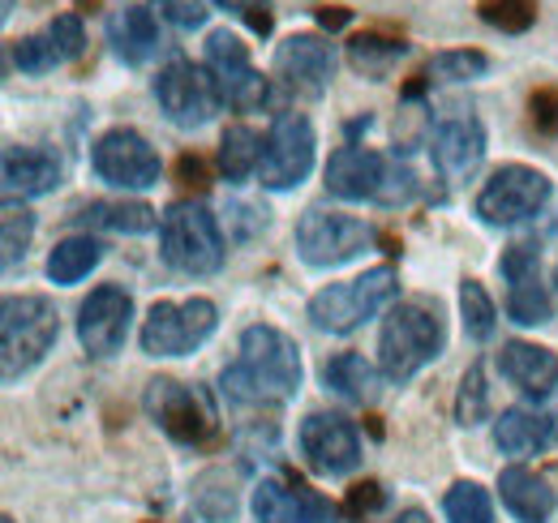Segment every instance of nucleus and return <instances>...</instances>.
<instances>
[{
  "instance_id": "1",
  "label": "nucleus",
  "mask_w": 558,
  "mask_h": 523,
  "mask_svg": "<svg viewBox=\"0 0 558 523\" xmlns=\"http://www.w3.org/2000/svg\"><path fill=\"white\" fill-rule=\"evenodd\" d=\"M305 365L296 339H288L279 327H245L241 330V352L236 361L219 374V391L228 403L241 408H263V403H288L301 391Z\"/></svg>"
},
{
  "instance_id": "2",
  "label": "nucleus",
  "mask_w": 558,
  "mask_h": 523,
  "mask_svg": "<svg viewBox=\"0 0 558 523\" xmlns=\"http://www.w3.org/2000/svg\"><path fill=\"white\" fill-rule=\"evenodd\" d=\"M442 348H447V327H442L438 305H429V301L391 305L383 335H378V374L391 387H404L425 365H434L442 356Z\"/></svg>"
},
{
  "instance_id": "3",
  "label": "nucleus",
  "mask_w": 558,
  "mask_h": 523,
  "mask_svg": "<svg viewBox=\"0 0 558 523\" xmlns=\"http://www.w3.org/2000/svg\"><path fill=\"white\" fill-rule=\"evenodd\" d=\"M57 335H61V318L48 296H35V292L4 296V305H0V378L9 387L17 378H26L57 348Z\"/></svg>"
},
{
  "instance_id": "4",
  "label": "nucleus",
  "mask_w": 558,
  "mask_h": 523,
  "mask_svg": "<svg viewBox=\"0 0 558 523\" xmlns=\"http://www.w3.org/2000/svg\"><path fill=\"white\" fill-rule=\"evenodd\" d=\"M159 254L181 275H194V279L215 275L228 254L215 210L203 202H172L159 223Z\"/></svg>"
},
{
  "instance_id": "5",
  "label": "nucleus",
  "mask_w": 558,
  "mask_h": 523,
  "mask_svg": "<svg viewBox=\"0 0 558 523\" xmlns=\"http://www.w3.org/2000/svg\"><path fill=\"white\" fill-rule=\"evenodd\" d=\"M396 296H400V275L391 266H374L349 283H331V288L314 292L310 323L327 335H349V330L365 327L369 318H378L383 309H391Z\"/></svg>"
},
{
  "instance_id": "6",
  "label": "nucleus",
  "mask_w": 558,
  "mask_h": 523,
  "mask_svg": "<svg viewBox=\"0 0 558 523\" xmlns=\"http://www.w3.org/2000/svg\"><path fill=\"white\" fill-rule=\"evenodd\" d=\"M146 412L181 447H203L219 429L215 399L203 387H190V382H177V378L146 382Z\"/></svg>"
},
{
  "instance_id": "7",
  "label": "nucleus",
  "mask_w": 558,
  "mask_h": 523,
  "mask_svg": "<svg viewBox=\"0 0 558 523\" xmlns=\"http://www.w3.org/2000/svg\"><path fill=\"white\" fill-rule=\"evenodd\" d=\"M215 327H219V309L207 296L155 301L142 323V352L146 356H190L215 335Z\"/></svg>"
},
{
  "instance_id": "8",
  "label": "nucleus",
  "mask_w": 558,
  "mask_h": 523,
  "mask_svg": "<svg viewBox=\"0 0 558 523\" xmlns=\"http://www.w3.org/2000/svg\"><path fill=\"white\" fill-rule=\"evenodd\" d=\"M550 194H555V185L546 172H537L529 163H507L482 185L473 210L489 228H515V223H529L533 215H542Z\"/></svg>"
},
{
  "instance_id": "9",
  "label": "nucleus",
  "mask_w": 558,
  "mask_h": 523,
  "mask_svg": "<svg viewBox=\"0 0 558 523\" xmlns=\"http://www.w3.org/2000/svg\"><path fill=\"white\" fill-rule=\"evenodd\" d=\"M203 69H207L215 90H219V104H228L232 112H258L271 99V82L254 69L250 48L232 31H210L207 65Z\"/></svg>"
},
{
  "instance_id": "10",
  "label": "nucleus",
  "mask_w": 558,
  "mask_h": 523,
  "mask_svg": "<svg viewBox=\"0 0 558 523\" xmlns=\"http://www.w3.org/2000/svg\"><path fill=\"white\" fill-rule=\"evenodd\" d=\"M369 241H374V232L361 219L340 215V210H323V206L305 210L296 223V254L314 270H331V266L361 258L369 250Z\"/></svg>"
},
{
  "instance_id": "11",
  "label": "nucleus",
  "mask_w": 558,
  "mask_h": 523,
  "mask_svg": "<svg viewBox=\"0 0 558 523\" xmlns=\"http://www.w3.org/2000/svg\"><path fill=\"white\" fill-rule=\"evenodd\" d=\"M90 168L104 185L112 190H125V194H142V190H155L159 177H163V163L155 155V146L142 137L138 130H108L95 150H90Z\"/></svg>"
},
{
  "instance_id": "12",
  "label": "nucleus",
  "mask_w": 558,
  "mask_h": 523,
  "mask_svg": "<svg viewBox=\"0 0 558 523\" xmlns=\"http://www.w3.org/2000/svg\"><path fill=\"white\" fill-rule=\"evenodd\" d=\"M314 146H318L314 125L301 112H279L263 142V168H258L263 190L288 194V190L305 185V177L314 172Z\"/></svg>"
},
{
  "instance_id": "13",
  "label": "nucleus",
  "mask_w": 558,
  "mask_h": 523,
  "mask_svg": "<svg viewBox=\"0 0 558 523\" xmlns=\"http://www.w3.org/2000/svg\"><path fill=\"white\" fill-rule=\"evenodd\" d=\"M159 112L177 125V130H203L210 117L219 112V90L210 82L207 69H198L194 61H168L159 69V77L150 82Z\"/></svg>"
},
{
  "instance_id": "14",
  "label": "nucleus",
  "mask_w": 558,
  "mask_h": 523,
  "mask_svg": "<svg viewBox=\"0 0 558 523\" xmlns=\"http://www.w3.org/2000/svg\"><path fill=\"white\" fill-rule=\"evenodd\" d=\"M498 275L507 279V318L515 327H546L555 318V301L542 283V250L511 245L498 258Z\"/></svg>"
},
{
  "instance_id": "15",
  "label": "nucleus",
  "mask_w": 558,
  "mask_h": 523,
  "mask_svg": "<svg viewBox=\"0 0 558 523\" xmlns=\"http://www.w3.org/2000/svg\"><path fill=\"white\" fill-rule=\"evenodd\" d=\"M130 327H134V296L117 283H104L95 288L82 309H77V339L90 356H117L130 339Z\"/></svg>"
},
{
  "instance_id": "16",
  "label": "nucleus",
  "mask_w": 558,
  "mask_h": 523,
  "mask_svg": "<svg viewBox=\"0 0 558 523\" xmlns=\"http://www.w3.org/2000/svg\"><path fill=\"white\" fill-rule=\"evenodd\" d=\"M296 447L305 463L323 476H349L361 463V434L349 416H336V412H310L296 429Z\"/></svg>"
},
{
  "instance_id": "17",
  "label": "nucleus",
  "mask_w": 558,
  "mask_h": 523,
  "mask_svg": "<svg viewBox=\"0 0 558 523\" xmlns=\"http://www.w3.org/2000/svg\"><path fill=\"white\" fill-rule=\"evenodd\" d=\"M276 77L301 99H323L331 77H336V48L314 35V31H301V35H288L276 48Z\"/></svg>"
},
{
  "instance_id": "18",
  "label": "nucleus",
  "mask_w": 558,
  "mask_h": 523,
  "mask_svg": "<svg viewBox=\"0 0 558 523\" xmlns=\"http://www.w3.org/2000/svg\"><path fill=\"white\" fill-rule=\"evenodd\" d=\"M391 177V159H383L369 146H340L327 159V194L344 202H378Z\"/></svg>"
},
{
  "instance_id": "19",
  "label": "nucleus",
  "mask_w": 558,
  "mask_h": 523,
  "mask_svg": "<svg viewBox=\"0 0 558 523\" xmlns=\"http://www.w3.org/2000/svg\"><path fill=\"white\" fill-rule=\"evenodd\" d=\"M429 159L447 181H464L486 159V130L477 117H451L429 137Z\"/></svg>"
},
{
  "instance_id": "20",
  "label": "nucleus",
  "mask_w": 558,
  "mask_h": 523,
  "mask_svg": "<svg viewBox=\"0 0 558 523\" xmlns=\"http://www.w3.org/2000/svg\"><path fill=\"white\" fill-rule=\"evenodd\" d=\"M336 515L331 502L305 485L267 476L254 485V520L258 523H327Z\"/></svg>"
},
{
  "instance_id": "21",
  "label": "nucleus",
  "mask_w": 558,
  "mask_h": 523,
  "mask_svg": "<svg viewBox=\"0 0 558 523\" xmlns=\"http://www.w3.org/2000/svg\"><path fill=\"white\" fill-rule=\"evenodd\" d=\"M0 177H4V202L17 206V197H44L52 194L65 177L57 150L48 146H4V163H0Z\"/></svg>"
},
{
  "instance_id": "22",
  "label": "nucleus",
  "mask_w": 558,
  "mask_h": 523,
  "mask_svg": "<svg viewBox=\"0 0 558 523\" xmlns=\"http://www.w3.org/2000/svg\"><path fill=\"white\" fill-rule=\"evenodd\" d=\"M498 374L529 399H546L558 387V356L542 343H524V339H511L502 343L498 352Z\"/></svg>"
},
{
  "instance_id": "23",
  "label": "nucleus",
  "mask_w": 558,
  "mask_h": 523,
  "mask_svg": "<svg viewBox=\"0 0 558 523\" xmlns=\"http://www.w3.org/2000/svg\"><path fill=\"white\" fill-rule=\"evenodd\" d=\"M550 438H555V416H546L537 408H507L494 421V447L502 455H537L550 447Z\"/></svg>"
},
{
  "instance_id": "24",
  "label": "nucleus",
  "mask_w": 558,
  "mask_h": 523,
  "mask_svg": "<svg viewBox=\"0 0 558 523\" xmlns=\"http://www.w3.org/2000/svg\"><path fill=\"white\" fill-rule=\"evenodd\" d=\"M108 44L125 65H146L159 52V26H155V9L125 4L108 17Z\"/></svg>"
},
{
  "instance_id": "25",
  "label": "nucleus",
  "mask_w": 558,
  "mask_h": 523,
  "mask_svg": "<svg viewBox=\"0 0 558 523\" xmlns=\"http://www.w3.org/2000/svg\"><path fill=\"white\" fill-rule=\"evenodd\" d=\"M498 494H502V507L520 523H546L555 511V489L529 467H502Z\"/></svg>"
},
{
  "instance_id": "26",
  "label": "nucleus",
  "mask_w": 558,
  "mask_h": 523,
  "mask_svg": "<svg viewBox=\"0 0 558 523\" xmlns=\"http://www.w3.org/2000/svg\"><path fill=\"white\" fill-rule=\"evenodd\" d=\"M86 228H99V232H125V236H146L163 223V215L146 202H90L82 215H77Z\"/></svg>"
},
{
  "instance_id": "27",
  "label": "nucleus",
  "mask_w": 558,
  "mask_h": 523,
  "mask_svg": "<svg viewBox=\"0 0 558 523\" xmlns=\"http://www.w3.org/2000/svg\"><path fill=\"white\" fill-rule=\"evenodd\" d=\"M409 57V44L404 39H387L378 31H365V35H352L349 39V65L369 77V82H383L391 77V69Z\"/></svg>"
},
{
  "instance_id": "28",
  "label": "nucleus",
  "mask_w": 558,
  "mask_h": 523,
  "mask_svg": "<svg viewBox=\"0 0 558 523\" xmlns=\"http://www.w3.org/2000/svg\"><path fill=\"white\" fill-rule=\"evenodd\" d=\"M263 168V137L250 125H228L219 137V172L228 185H241L250 177H258Z\"/></svg>"
},
{
  "instance_id": "29",
  "label": "nucleus",
  "mask_w": 558,
  "mask_h": 523,
  "mask_svg": "<svg viewBox=\"0 0 558 523\" xmlns=\"http://www.w3.org/2000/svg\"><path fill=\"white\" fill-rule=\"evenodd\" d=\"M323 382H327V391L340 394V399H349V403H369L374 391H378V374H374V365H369L365 356H356V352L331 356V361L323 365Z\"/></svg>"
},
{
  "instance_id": "30",
  "label": "nucleus",
  "mask_w": 558,
  "mask_h": 523,
  "mask_svg": "<svg viewBox=\"0 0 558 523\" xmlns=\"http://www.w3.org/2000/svg\"><path fill=\"white\" fill-rule=\"evenodd\" d=\"M104 258V245L95 236H65L52 254H48V279L70 288V283H82L95 266Z\"/></svg>"
},
{
  "instance_id": "31",
  "label": "nucleus",
  "mask_w": 558,
  "mask_h": 523,
  "mask_svg": "<svg viewBox=\"0 0 558 523\" xmlns=\"http://www.w3.org/2000/svg\"><path fill=\"white\" fill-rule=\"evenodd\" d=\"M236 481L223 467H210L194 481V511L203 523H232L236 520Z\"/></svg>"
},
{
  "instance_id": "32",
  "label": "nucleus",
  "mask_w": 558,
  "mask_h": 523,
  "mask_svg": "<svg viewBox=\"0 0 558 523\" xmlns=\"http://www.w3.org/2000/svg\"><path fill=\"white\" fill-rule=\"evenodd\" d=\"M489 73V57L486 52H477V48H456V52H438L429 69H425V82H447V86H456V82H477V77H486Z\"/></svg>"
},
{
  "instance_id": "33",
  "label": "nucleus",
  "mask_w": 558,
  "mask_h": 523,
  "mask_svg": "<svg viewBox=\"0 0 558 523\" xmlns=\"http://www.w3.org/2000/svg\"><path fill=\"white\" fill-rule=\"evenodd\" d=\"M442 515H447V523H494V502L477 481H460L447 489Z\"/></svg>"
},
{
  "instance_id": "34",
  "label": "nucleus",
  "mask_w": 558,
  "mask_h": 523,
  "mask_svg": "<svg viewBox=\"0 0 558 523\" xmlns=\"http://www.w3.org/2000/svg\"><path fill=\"white\" fill-rule=\"evenodd\" d=\"M460 314H464V335L477 339V343H486L489 335H494V327H498V309H494L489 292L477 279H464L460 283Z\"/></svg>"
},
{
  "instance_id": "35",
  "label": "nucleus",
  "mask_w": 558,
  "mask_h": 523,
  "mask_svg": "<svg viewBox=\"0 0 558 523\" xmlns=\"http://www.w3.org/2000/svg\"><path fill=\"white\" fill-rule=\"evenodd\" d=\"M35 236V215L26 206H13L4 202V215H0V245H4V270H13L17 258H26V245Z\"/></svg>"
},
{
  "instance_id": "36",
  "label": "nucleus",
  "mask_w": 558,
  "mask_h": 523,
  "mask_svg": "<svg viewBox=\"0 0 558 523\" xmlns=\"http://www.w3.org/2000/svg\"><path fill=\"white\" fill-rule=\"evenodd\" d=\"M482 22L502 35H524L537 22V0H482Z\"/></svg>"
},
{
  "instance_id": "37",
  "label": "nucleus",
  "mask_w": 558,
  "mask_h": 523,
  "mask_svg": "<svg viewBox=\"0 0 558 523\" xmlns=\"http://www.w3.org/2000/svg\"><path fill=\"white\" fill-rule=\"evenodd\" d=\"M489 416V387H486V369L482 361L469 365L464 382H460V394H456V421L460 425H482Z\"/></svg>"
},
{
  "instance_id": "38",
  "label": "nucleus",
  "mask_w": 558,
  "mask_h": 523,
  "mask_svg": "<svg viewBox=\"0 0 558 523\" xmlns=\"http://www.w3.org/2000/svg\"><path fill=\"white\" fill-rule=\"evenodd\" d=\"M13 65L22 69V73H31V77H39V73L61 65V57H57L48 35H26V39L13 44Z\"/></svg>"
},
{
  "instance_id": "39",
  "label": "nucleus",
  "mask_w": 558,
  "mask_h": 523,
  "mask_svg": "<svg viewBox=\"0 0 558 523\" xmlns=\"http://www.w3.org/2000/svg\"><path fill=\"white\" fill-rule=\"evenodd\" d=\"M150 9L177 31H198L210 17V0H150Z\"/></svg>"
},
{
  "instance_id": "40",
  "label": "nucleus",
  "mask_w": 558,
  "mask_h": 523,
  "mask_svg": "<svg viewBox=\"0 0 558 523\" xmlns=\"http://www.w3.org/2000/svg\"><path fill=\"white\" fill-rule=\"evenodd\" d=\"M44 35L52 39V48H57L61 65H65V61H77V57H82V48H86V31H82V17H77V13H61Z\"/></svg>"
},
{
  "instance_id": "41",
  "label": "nucleus",
  "mask_w": 558,
  "mask_h": 523,
  "mask_svg": "<svg viewBox=\"0 0 558 523\" xmlns=\"http://www.w3.org/2000/svg\"><path fill=\"white\" fill-rule=\"evenodd\" d=\"M223 13H232L236 22H245L254 35H271L276 26V13H271V0H215Z\"/></svg>"
},
{
  "instance_id": "42",
  "label": "nucleus",
  "mask_w": 558,
  "mask_h": 523,
  "mask_svg": "<svg viewBox=\"0 0 558 523\" xmlns=\"http://www.w3.org/2000/svg\"><path fill=\"white\" fill-rule=\"evenodd\" d=\"M529 112H533V125H537L542 133H558V90H555V86L533 90Z\"/></svg>"
},
{
  "instance_id": "43",
  "label": "nucleus",
  "mask_w": 558,
  "mask_h": 523,
  "mask_svg": "<svg viewBox=\"0 0 558 523\" xmlns=\"http://www.w3.org/2000/svg\"><path fill=\"white\" fill-rule=\"evenodd\" d=\"M177 177H181V185H190V190H207L210 181H207V159L203 155H181L177 159Z\"/></svg>"
},
{
  "instance_id": "44",
  "label": "nucleus",
  "mask_w": 558,
  "mask_h": 523,
  "mask_svg": "<svg viewBox=\"0 0 558 523\" xmlns=\"http://www.w3.org/2000/svg\"><path fill=\"white\" fill-rule=\"evenodd\" d=\"M383 502H387L383 485H356L349 498V511H374V507H383Z\"/></svg>"
},
{
  "instance_id": "45",
  "label": "nucleus",
  "mask_w": 558,
  "mask_h": 523,
  "mask_svg": "<svg viewBox=\"0 0 558 523\" xmlns=\"http://www.w3.org/2000/svg\"><path fill=\"white\" fill-rule=\"evenodd\" d=\"M318 26H327V31L349 26V9H318Z\"/></svg>"
},
{
  "instance_id": "46",
  "label": "nucleus",
  "mask_w": 558,
  "mask_h": 523,
  "mask_svg": "<svg viewBox=\"0 0 558 523\" xmlns=\"http://www.w3.org/2000/svg\"><path fill=\"white\" fill-rule=\"evenodd\" d=\"M396 523H429V520H425V511H404Z\"/></svg>"
},
{
  "instance_id": "47",
  "label": "nucleus",
  "mask_w": 558,
  "mask_h": 523,
  "mask_svg": "<svg viewBox=\"0 0 558 523\" xmlns=\"http://www.w3.org/2000/svg\"><path fill=\"white\" fill-rule=\"evenodd\" d=\"M13 9H17V0H4V9H0V17L9 22V17H13Z\"/></svg>"
},
{
  "instance_id": "48",
  "label": "nucleus",
  "mask_w": 558,
  "mask_h": 523,
  "mask_svg": "<svg viewBox=\"0 0 558 523\" xmlns=\"http://www.w3.org/2000/svg\"><path fill=\"white\" fill-rule=\"evenodd\" d=\"M555 305H558V266H555Z\"/></svg>"
},
{
  "instance_id": "49",
  "label": "nucleus",
  "mask_w": 558,
  "mask_h": 523,
  "mask_svg": "<svg viewBox=\"0 0 558 523\" xmlns=\"http://www.w3.org/2000/svg\"><path fill=\"white\" fill-rule=\"evenodd\" d=\"M0 523H13V515H4V520H0Z\"/></svg>"
}]
</instances>
